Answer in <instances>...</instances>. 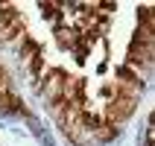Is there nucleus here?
<instances>
[{
  "label": "nucleus",
  "instance_id": "f257e3e1",
  "mask_svg": "<svg viewBox=\"0 0 155 146\" xmlns=\"http://www.w3.org/2000/svg\"><path fill=\"white\" fill-rule=\"evenodd\" d=\"M64 82H68V73H64L61 67H50L47 73H44L41 91H44V99H47L50 105L61 99V94H64Z\"/></svg>",
  "mask_w": 155,
  "mask_h": 146
},
{
  "label": "nucleus",
  "instance_id": "f03ea898",
  "mask_svg": "<svg viewBox=\"0 0 155 146\" xmlns=\"http://www.w3.org/2000/svg\"><path fill=\"white\" fill-rule=\"evenodd\" d=\"M38 9H41L44 18H50L53 24L59 26L61 24V9H68V6H64V3H38Z\"/></svg>",
  "mask_w": 155,
  "mask_h": 146
}]
</instances>
